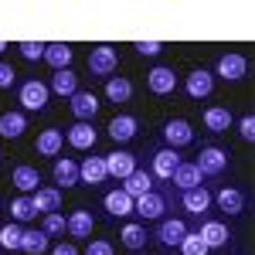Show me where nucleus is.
Masks as SVG:
<instances>
[{
  "instance_id": "nucleus-1",
  "label": "nucleus",
  "mask_w": 255,
  "mask_h": 255,
  "mask_svg": "<svg viewBox=\"0 0 255 255\" xmlns=\"http://www.w3.org/2000/svg\"><path fill=\"white\" fill-rule=\"evenodd\" d=\"M48 99H51V92H48V82L41 79H24L17 85V102L24 113H41L44 106H48Z\"/></svg>"
},
{
  "instance_id": "nucleus-2",
  "label": "nucleus",
  "mask_w": 255,
  "mask_h": 255,
  "mask_svg": "<svg viewBox=\"0 0 255 255\" xmlns=\"http://www.w3.org/2000/svg\"><path fill=\"white\" fill-rule=\"evenodd\" d=\"M160 136H163V143L170 146V150H180V146H191L194 143V126L187 123V119H167L163 126H160Z\"/></svg>"
},
{
  "instance_id": "nucleus-3",
  "label": "nucleus",
  "mask_w": 255,
  "mask_h": 255,
  "mask_svg": "<svg viewBox=\"0 0 255 255\" xmlns=\"http://www.w3.org/2000/svg\"><path fill=\"white\" fill-rule=\"evenodd\" d=\"M197 170L204 177H221L225 170H228V153L221 150V146H201L197 150Z\"/></svg>"
},
{
  "instance_id": "nucleus-4",
  "label": "nucleus",
  "mask_w": 255,
  "mask_h": 255,
  "mask_svg": "<svg viewBox=\"0 0 255 255\" xmlns=\"http://www.w3.org/2000/svg\"><path fill=\"white\" fill-rule=\"evenodd\" d=\"M211 204H218V211L228 218L245 215V208H249V201H245V194L238 187H218L215 194H211Z\"/></svg>"
},
{
  "instance_id": "nucleus-5",
  "label": "nucleus",
  "mask_w": 255,
  "mask_h": 255,
  "mask_svg": "<svg viewBox=\"0 0 255 255\" xmlns=\"http://www.w3.org/2000/svg\"><path fill=\"white\" fill-rule=\"evenodd\" d=\"M167 204H170V197L163 194V191H146V194L133 197V211H136L139 218H146V221H153V218H163Z\"/></svg>"
},
{
  "instance_id": "nucleus-6",
  "label": "nucleus",
  "mask_w": 255,
  "mask_h": 255,
  "mask_svg": "<svg viewBox=\"0 0 255 255\" xmlns=\"http://www.w3.org/2000/svg\"><path fill=\"white\" fill-rule=\"evenodd\" d=\"M116 68H119V55H116V48H109V44H99L96 51L89 55V72L96 79H113Z\"/></svg>"
},
{
  "instance_id": "nucleus-7",
  "label": "nucleus",
  "mask_w": 255,
  "mask_h": 255,
  "mask_svg": "<svg viewBox=\"0 0 255 255\" xmlns=\"http://www.w3.org/2000/svg\"><path fill=\"white\" fill-rule=\"evenodd\" d=\"M249 72H252V65H249L245 55H221L211 75H218V79H225V82H242Z\"/></svg>"
},
{
  "instance_id": "nucleus-8",
  "label": "nucleus",
  "mask_w": 255,
  "mask_h": 255,
  "mask_svg": "<svg viewBox=\"0 0 255 255\" xmlns=\"http://www.w3.org/2000/svg\"><path fill=\"white\" fill-rule=\"evenodd\" d=\"M146 85H150V92L160 99H170L177 92V75L170 65H157V68H150V75H146Z\"/></svg>"
},
{
  "instance_id": "nucleus-9",
  "label": "nucleus",
  "mask_w": 255,
  "mask_h": 255,
  "mask_svg": "<svg viewBox=\"0 0 255 255\" xmlns=\"http://www.w3.org/2000/svg\"><path fill=\"white\" fill-rule=\"evenodd\" d=\"M139 119L133 113H119V116L109 119V139H116V143H129V139L139 136Z\"/></svg>"
},
{
  "instance_id": "nucleus-10",
  "label": "nucleus",
  "mask_w": 255,
  "mask_h": 255,
  "mask_svg": "<svg viewBox=\"0 0 255 255\" xmlns=\"http://www.w3.org/2000/svg\"><path fill=\"white\" fill-rule=\"evenodd\" d=\"M211 89H215V75H211L208 68H194V72L187 75V82H184V96L194 99V102L208 99V96H211Z\"/></svg>"
},
{
  "instance_id": "nucleus-11",
  "label": "nucleus",
  "mask_w": 255,
  "mask_h": 255,
  "mask_svg": "<svg viewBox=\"0 0 255 255\" xmlns=\"http://www.w3.org/2000/svg\"><path fill=\"white\" fill-rule=\"evenodd\" d=\"M197 235H201V242H204L208 249H225V245L232 242V232H228V225H225V221H215V218L201 221Z\"/></svg>"
},
{
  "instance_id": "nucleus-12",
  "label": "nucleus",
  "mask_w": 255,
  "mask_h": 255,
  "mask_svg": "<svg viewBox=\"0 0 255 255\" xmlns=\"http://www.w3.org/2000/svg\"><path fill=\"white\" fill-rule=\"evenodd\" d=\"M68 109H72V116L79 119V123H89V119H96V113H99V99L82 89V92H75V96L68 99Z\"/></svg>"
},
{
  "instance_id": "nucleus-13",
  "label": "nucleus",
  "mask_w": 255,
  "mask_h": 255,
  "mask_svg": "<svg viewBox=\"0 0 255 255\" xmlns=\"http://www.w3.org/2000/svg\"><path fill=\"white\" fill-rule=\"evenodd\" d=\"M96 129H92V123H75V126H68V133H65V143L72 146V150H92L96 146Z\"/></svg>"
},
{
  "instance_id": "nucleus-14",
  "label": "nucleus",
  "mask_w": 255,
  "mask_h": 255,
  "mask_svg": "<svg viewBox=\"0 0 255 255\" xmlns=\"http://www.w3.org/2000/svg\"><path fill=\"white\" fill-rule=\"evenodd\" d=\"M201 180H204V174L197 170V163H187V160H180L177 170H174V177H170V184H174L180 194L191 191V187H201Z\"/></svg>"
},
{
  "instance_id": "nucleus-15",
  "label": "nucleus",
  "mask_w": 255,
  "mask_h": 255,
  "mask_svg": "<svg viewBox=\"0 0 255 255\" xmlns=\"http://www.w3.org/2000/svg\"><path fill=\"white\" fill-rule=\"evenodd\" d=\"M48 92H51V96H61V99H72L75 92H79V75H75L72 68H65V72H51Z\"/></svg>"
},
{
  "instance_id": "nucleus-16",
  "label": "nucleus",
  "mask_w": 255,
  "mask_h": 255,
  "mask_svg": "<svg viewBox=\"0 0 255 255\" xmlns=\"http://www.w3.org/2000/svg\"><path fill=\"white\" fill-rule=\"evenodd\" d=\"M133 170H136V160H133V153H126V150H116V153L106 157V174L116 177V180H126Z\"/></svg>"
},
{
  "instance_id": "nucleus-17",
  "label": "nucleus",
  "mask_w": 255,
  "mask_h": 255,
  "mask_svg": "<svg viewBox=\"0 0 255 255\" xmlns=\"http://www.w3.org/2000/svg\"><path fill=\"white\" fill-rule=\"evenodd\" d=\"M211 194L215 191H208V187H191V191H184V197H180V208L187 215H204L211 208Z\"/></svg>"
},
{
  "instance_id": "nucleus-18",
  "label": "nucleus",
  "mask_w": 255,
  "mask_h": 255,
  "mask_svg": "<svg viewBox=\"0 0 255 255\" xmlns=\"http://www.w3.org/2000/svg\"><path fill=\"white\" fill-rule=\"evenodd\" d=\"M177 163H180V153H177V150H170V146H167V150H157V153H153V170H150V174L157 177V180H170L174 170H177Z\"/></svg>"
},
{
  "instance_id": "nucleus-19",
  "label": "nucleus",
  "mask_w": 255,
  "mask_h": 255,
  "mask_svg": "<svg viewBox=\"0 0 255 255\" xmlns=\"http://www.w3.org/2000/svg\"><path fill=\"white\" fill-rule=\"evenodd\" d=\"M92 228H96V218H92V211H72V215H68V221H65V232H68V235L72 238H89L92 235Z\"/></svg>"
},
{
  "instance_id": "nucleus-20",
  "label": "nucleus",
  "mask_w": 255,
  "mask_h": 255,
  "mask_svg": "<svg viewBox=\"0 0 255 255\" xmlns=\"http://www.w3.org/2000/svg\"><path fill=\"white\" fill-rule=\"evenodd\" d=\"M44 61L51 65V72H65L72 65V44H65V41L44 44Z\"/></svg>"
},
{
  "instance_id": "nucleus-21",
  "label": "nucleus",
  "mask_w": 255,
  "mask_h": 255,
  "mask_svg": "<svg viewBox=\"0 0 255 255\" xmlns=\"http://www.w3.org/2000/svg\"><path fill=\"white\" fill-rule=\"evenodd\" d=\"M79 177H82V184H89V187H96V184H102L106 180V157H85L79 163Z\"/></svg>"
},
{
  "instance_id": "nucleus-22",
  "label": "nucleus",
  "mask_w": 255,
  "mask_h": 255,
  "mask_svg": "<svg viewBox=\"0 0 255 255\" xmlns=\"http://www.w3.org/2000/svg\"><path fill=\"white\" fill-rule=\"evenodd\" d=\"M187 235V225L180 221V218H167L163 225L157 228V242L163 245V249H174V245H180V238Z\"/></svg>"
},
{
  "instance_id": "nucleus-23",
  "label": "nucleus",
  "mask_w": 255,
  "mask_h": 255,
  "mask_svg": "<svg viewBox=\"0 0 255 255\" xmlns=\"http://www.w3.org/2000/svg\"><path fill=\"white\" fill-rule=\"evenodd\" d=\"M55 187H75V184H82V177H79V163L75 160H68V157H61V160H55Z\"/></svg>"
},
{
  "instance_id": "nucleus-24",
  "label": "nucleus",
  "mask_w": 255,
  "mask_h": 255,
  "mask_svg": "<svg viewBox=\"0 0 255 255\" xmlns=\"http://www.w3.org/2000/svg\"><path fill=\"white\" fill-rule=\"evenodd\" d=\"M10 180H14V187H17L20 194H34V191L41 187V170L27 167V163H20V167H14Z\"/></svg>"
},
{
  "instance_id": "nucleus-25",
  "label": "nucleus",
  "mask_w": 255,
  "mask_h": 255,
  "mask_svg": "<svg viewBox=\"0 0 255 255\" xmlns=\"http://www.w3.org/2000/svg\"><path fill=\"white\" fill-rule=\"evenodd\" d=\"M61 146H65V133L61 129H44V133H38V139H34V150H38L41 157H58Z\"/></svg>"
},
{
  "instance_id": "nucleus-26",
  "label": "nucleus",
  "mask_w": 255,
  "mask_h": 255,
  "mask_svg": "<svg viewBox=\"0 0 255 255\" xmlns=\"http://www.w3.org/2000/svg\"><path fill=\"white\" fill-rule=\"evenodd\" d=\"M102 208H106V215L126 218V215H133V197L119 187V191H109V194L102 197Z\"/></svg>"
},
{
  "instance_id": "nucleus-27",
  "label": "nucleus",
  "mask_w": 255,
  "mask_h": 255,
  "mask_svg": "<svg viewBox=\"0 0 255 255\" xmlns=\"http://www.w3.org/2000/svg\"><path fill=\"white\" fill-rule=\"evenodd\" d=\"M119 242H123L129 252H139V249L150 242V235H146V228H143L139 221H126V225L119 228Z\"/></svg>"
},
{
  "instance_id": "nucleus-28",
  "label": "nucleus",
  "mask_w": 255,
  "mask_h": 255,
  "mask_svg": "<svg viewBox=\"0 0 255 255\" xmlns=\"http://www.w3.org/2000/svg\"><path fill=\"white\" fill-rule=\"evenodd\" d=\"M34 208H38V215H51V211H58L61 208V191L51 184V187H38L34 191Z\"/></svg>"
},
{
  "instance_id": "nucleus-29",
  "label": "nucleus",
  "mask_w": 255,
  "mask_h": 255,
  "mask_svg": "<svg viewBox=\"0 0 255 255\" xmlns=\"http://www.w3.org/2000/svg\"><path fill=\"white\" fill-rule=\"evenodd\" d=\"M106 99H109V102H116V106L129 102V99H133V82L123 79V75H113V79H106Z\"/></svg>"
},
{
  "instance_id": "nucleus-30",
  "label": "nucleus",
  "mask_w": 255,
  "mask_h": 255,
  "mask_svg": "<svg viewBox=\"0 0 255 255\" xmlns=\"http://www.w3.org/2000/svg\"><path fill=\"white\" fill-rule=\"evenodd\" d=\"M27 133V116L24 113H3L0 116V136L3 139H17Z\"/></svg>"
},
{
  "instance_id": "nucleus-31",
  "label": "nucleus",
  "mask_w": 255,
  "mask_h": 255,
  "mask_svg": "<svg viewBox=\"0 0 255 255\" xmlns=\"http://www.w3.org/2000/svg\"><path fill=\"white\" fill-rule=\"evenodd\" d=\"M20 252L44 255L48 252V235H44L41 228H24V235H20Z\"/></svg>"
},
{
  "instance_id": "nucleus-32",
  "label": "nucleus",
  "mask_w": 255,
  "mask_h": 255,
  "mask_svg": "<svg viewBox=\"0 0 255 255\" xmlns=\"http://www.w3.org/2000/svg\"><path fill=\"white\" fill-rule=\"evenodd\" d=\"M232 109H225V106H211V109H204V126L211 129V133H225L228 126H232Z\"/></svg>"
},
{
  "instance_id": "nucleus-33",
  "label": "nucleus",
  "mask_w": 255,
  "mask_h": 255,
  "mask_svg": "<svg viewBox=\"0 0 255 255\" xmlns=\"http://www.w3.org/2000/svg\"><path fill=\"white\" fill-rule=\"evenodd\" d=\"M123 191H126L129 197H139V194H146V191H153V180H150L146 170H139V167H136L133 174L123 180Z\"/></svg>"
},
{
  "instance_id": "nucleus-34",
  "label": "nucleus",
  "mask_w": 255,
  "mask_h": 255,
  "mask_svg": "<svg viewBox=\"0 0 255 255\" xmlns=\"http://www.w3.org/2000/svg\"><path fill=\"white\" fill-rule=\"evenodd\" d=\"M10 215H14V221H31V218L38 215V208H34V201L27 194H20L10 201Z\"/></svg>"
},
{
  "instance_id": "nucleus-35",
  "label": "nucleus",
  "mask_w": 255,
  "mask_h": 255,
  "mask_svg": "<svg viewBox=\"0 0 255 255\" xmlns=\"http://www.w3.org/2000/svg\"><path fill=\"white\" fill-rule=\"evenodd\" d=\"M177 249H180V255H208V252H211V249L201 242L197 232H187V235L180 238V245H177Z\"/></svg>"
},
{
  "instance_id": "nucleus-36",
  "label": "nucleus",
  "mask_w": 255,
  "mask_h": 255,
  "mask_svg": "<svg viewBox=\"0 0 255 255\" xmlns=\"http://www.w3.org/2000/svg\"><path fill=\"white\" fill-rule=\"evenodd\" d=\"M20 235H24V228H20L17 221H10V225H3V228H0V245L14 252V249H20Z\"/></svg>"
},
{
  "instance_id": "nucleus-37",
  "label": "nucleus",
  "mask_w": 255,
  "mask_h": 255,
  "mask_svg": "<svg viewBox=\"0 0 255 255\" xmlns=\"http://www.w3.org/2000/svg\"><path fill=\"white\" fill-rule=\"evenodd\" d=\"M65 221H68V218L61 215V211H51V215H44V225H41V232H44L48 238H51V235L58 238L61 232H65Z\"/></svg>"
},
{
  "instance_id": "nucleus-38",
  "label": "nucleus",
  "mask_w": 255,
  "mask_h": 255,
  "mask_svg": "<svg viewBox=\"0 0 255 255\" xmlns=\"http://www.w3.org/2000/svg\"><path fill=\"white\" fill-rule=\"evenodd\" d=\"M17 51H20L27 61H44V44H41V41H20Z\"/></svg>"
},
{
  "instance_id": "nucleus-39",
  "label": "nucleus",
  "mask_w": 255,
  "mask_h": 255,
  "mask_svg": "<svg viewBox=\"0 0 255 255\" xmlns=\"http://www.w3.org/2000/svg\"><path fill=\"white\" fill-rule=\"evenodd\" d=\"M238 136L245 139V143H255V116L252 113H245V116L238 119Z\"/></svg>"
},
{
  "instance_id": "nucleus-40",
  "label": "nucleus",
  "mask_w": 255,
  "mask_h": 255,
  "mask_svg": "<svg viewBox=\"0 0 255 255\" xmlns=\"http://www.w3.org/2000/svg\"><path fill=\"white\" fill-rule=\"evenodd\" d=\"M85 255H113V242L109 238H96V242H89Z\"/></svg>"
},
{
  "instance_id": "nucleus-41",
  "label": "nucleus",
  "mask_w": 255,
  "mask_h": 255,
  "mask_svg": "<svg viewBox=\"0 0 255 255\" xmlns=\"http://www.w3.org/2000/svg\"><path fill=\"white\" fill-rule=\"evenodd\" d=\"M160 51H163L160 41H139L136 44V55H143V58H153V55H160Z\"/></svg>"
},
{
  "instance_id": "nucleus-42",
  "label": "nucleus",
  "mask_w": 255,
  "mask_h": 255,
  "mask_svg": "<svg viewBox=\"0 0 255 255\" xmlns=\"http://www.w3.org/2000/svg\"><path fill=\"white\" fill-rule=\"evenodd\" d=\"M10 85H14V68L0 61V89H10Z\"/></svg>"
},
{
  "instance_id": "nucleus-43",
  "label": "nucleus",
  "mask_w": 255,
  "mask_h": 255,
  "mask_svg": "<svg viewBox=\"0 0 255 255\" xmlns=\"http://www.w3.org/2000/svg\"><path fill=\"white\" fill-rule=\"evenodd\" d=\"M51 255H79V249H75V245H68V242H58Z\"/></svg>"
},
{
  "instance_id": "nucleus-44",
  "label": "nucleus",
  "mask_w": 255,
  "mask_h": 255,
  "mask_svg": "<svg viewBox=\"0 0 255 255\" xmlns=\"http://www.w3.org/2000/svg\"><path fill=\"white\" fill-rule=\"evenodd\" d=\"M3 51H7V41H3V38H0V55H3Z\"/></svg>"
},
{
  "instance_id": "nucleus-45",
  "label": "nucleus",
  "mask_w": 255,
  "mask_h": 255,
  "mask_svg": "<svg viewBox=\"0 0 255 255\" xmlns=\"http://www.w3.org/2000/svg\"><path fill=\"white\" fill-rule=\"evenodd\" d=\"M0 160H3V153H0Z\"/></svg>"
}]
</instances>
